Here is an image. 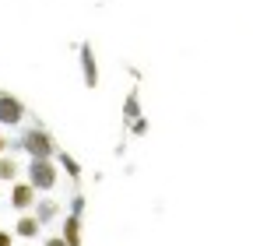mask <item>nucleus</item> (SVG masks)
<instances>
[{
    "instance_id": "2",
    "label": "nucleus",
    "mask_w": 253,
    "mask_h": 246,
    "mask_svg": "<svg viewBox=\"0 0 253 246\" xmlns=\"http://www.w3.org/2000/svg\"><path fill=\"white\" fill-rule=\"evenodd\" d=\"M25 183H32L36 194H49V190H56V183H60V165L53 159H28Z\"/></svg>"
},
{
    "instance_id": "10",
    "label": "nucleus",
    "mask_w": 253,
    "mask_h": 246,
    "mask_svg": "<svg viewBox=\"0 0 253 246\" xmlns=\"http://www.w3.org/2000/svg\"><path fill=\"white\" fill-rule=\"evenodd\" d=\"M123 120H126V123H134V120H141V91H137V88H134L130 95L123 99Z\"/></svg>"
},
{
    "instance_id": "3",
    "label": "nucleus",
    "mask_w": 253,
    "mask_h": 246,
    "mask_svg": "<svg viewBox=\"0 0 253 246\" xmlns=\"http://www.w3.org/2000/svg\"><path fill=\"white\" fill-rule=\"evenodd\" d=\"M25 116H28V106L18 95H11V91L0 88V127H21Z\"/></svg>"
},
{
    "instance_id": "4",
    "label": "nucleus",
    "mask_w": 253,
    "mask_h": 246,
    "mask_svg": "<svg viewBox=\"0 0 253 246\" xmlns=\"http://www.w3.org/2000/svg\"><path fill=\"white\" fill-rule=\"evenodd\" d=\"M36 201H39V194L32 190V183H25V179H14L11 183V207L18 214H28L32 207H36Z\"/></svg>"
},
{
    "instance_id": "12",
    "label": "nucleus",
    "mask_w": 253,
    "mask_h": 246,
    "mask_svg": "<svg viewBox=\"0 0 253 246\" xmlns=\"http://www.w3.org/2000/svg\"><path fill=\"white\" fill-rule=\"evenodd\" d=\"M126 127H130V134H134V137H144V134H148V120L141 116V120H134V123H126Z\"/></svg>"
},
{
    "instance_id": "6",
    "label": "nucleus",
    "mask_w": 253,
    "mask_h": 246,
    "mask_svg": "<svg viewBox=\"0 0 253 246\" xmlns=\"http://www.w3.org/2000/svg\"><path fill=\"white\" fill-rule=\"evenodd\" d=\"M32 214H36V222H39V225H49V222H56L60 214H63V207H60L56 197H39L36 207H32Z\"/></svg>"
},
{
    "instance_id": "13",
    "label": "nucleus",
    "mask_w": 253,
    "mask_h": 246,
    "mask_svg": "<svg viewBox=\"0 0 253 246\" xmlns=\"http://www.w3.org/2000/svg\"><path fill=\"white\" fill-rule=\"evenodd\" d=\"M84 194H74V201H71V214H78V218H81V214H84Z\"/></svg>"
},
{
    "instance_id": "8",
    "label": "nucleus",
    "mask_w": 253,
    "mask_h": 246,
    "mask_svg": "<svg viewBox=\"0 0 253 246\" xmlns=\"http://www.w3.org/2000/svg\"><path fill=\"white\" fill-rule=\"evenodd\" d=\"M53 162L60 165V172H67V179H71V183H81V162L71 155V151H63V148H60Z\"/></svg>"
},
{
    "instance_id": "14",
    "label": "nucleus",
    "mask_w": 253,
    "mask_h": 246,
    "mask_svg": "<svg viewBox=\"0 0 253 246\" xmlns=\"http://www.w3.org/2000/svg\"><path fill=\"white\" fill-rule=\"evenodd\" d=\"M0 246H14V232H7V229H0Z\"/></svg>"
},
{
    "instance_id": "16",
    "label": "nucleus",
    "mask_w": 253,
    "mask_h": 246,
    "mask_svg": "<svg viewBox=\"0 0 253 246\" xmlns=\"http://www.w3.org/2000/svg\"><path fill=\"white\" fill-rule=\"evenodd\" d=\"M42 246H67V243H63V239H60V236H49V239H46V243H42Z\"/></svg>"
},
{
    "instance_id": "9",
    "label": "nucleus",
    "mask_w": 253,
    "mask_h": 246,
    "mask_svg": "<svg viewBox=\"0 0 253 246\" xmlns=\"http://www.w3.org/2000/svg\"><path fill=\"white\" fill-rule=\"evenodd\" d=\"M60 239L67 243V246H81V218H78V214H67V218H63Z\"/></svg>"
},
{
    "instance_id": "11",
    "label": "nucleus",
    "mask_w": 253,
    "mask_h": 246,
    "mask_svg": "<svg viewBox=\"0 0 253 246\" xmlns=\"http://www.w3.org/2000/svg\"><path fill=\"white\" fill-rule=\"evenodd\" d=\"M21 172V165L11 159V155H0V183H14Z\"/></svg>"
},
{
    "instance_id": "5",
    "label": "nucleus",
    "mask_w": 253,
    "mask_h": 246,
    "mask_svg": "<svg viewBox=\"0 0 253 246\" xmlns=\"http://www.w3.org/2000/svg\"><path fill=\"white\" fill-rule=\"evenodd\" d=\"M78 53H81V78H84V88H99V64H95L91 42H81Z\"/></svg>"
},
{
    "instance_id": "15",
    "label": "nucleus",
    "mask_w": 253,
    "mask_h": 246,
    "mask_svg": "<svg viewBox=\"0 0 253 246\" xmlns=\"http://www.w3.org/2000/svg\"><path fill=\"white\" fill-rule=\"evenodd\" d=\"M7 148H11V137H4V134H0V155H7Z\"/></svg>"
},
{
    "instance_id": "7",
    "label": "nucleus",
    "mask_w": 253,
    "mask_h": 246,
    "mask_svg": "<svg viewBox=\"0 0 253 246\" xmlns=\"http://www.w3.org/2000/svg\"><path fill=\"white\" fill-rule=\"evenodd\" d=\"M14 239H39V232H42V225L36 222V214H18V222H14Z\"/></svg>"
},
{
    "instance_id": "1",
    "label": "nucleus",
    "mask_w": 253,
    "mask_h": 246,
    "mask_svg": "<svg viewBox=\"0 0 253 246\" xmlns=\"http://www.w3.org/2000/svg\"><path fill=\"white\" fill-rule=\"evenodd\" d=\"M11 148L25 151L28 159H56V151H60L56 137H53V134H49V130L42 127V123H36V127L21 130V134H18V141H14Z\"/></svg>"
}]
</instances>
